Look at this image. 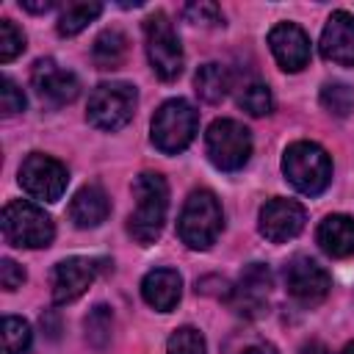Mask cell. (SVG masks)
<instances>
[{
  "instance_id": "obj_1",
  "label": "cell",
  "mask_w": 354,
  "mask_h": 354,
  "mask_svg": "<svg viewBox=\"0 0 354 354\" xmlns=\"http://www.w3.org/2000/svg\"><path fill=\"white\" fill-rule=\"evenodd\" d=\"M133 196L136 210L127 218V230L136 238V243L149 246L160 238L169 210V185L166 177L158 171H141L133 180Z\"/></svg>"
},
{
  "instance_id": "obj_2",
  "label": "cell",
  "mask_w": 354,
  "mask_h": 354,
  "mask_svg": "<svg viewBox=\"0 0 354 354\" xmlns=\"http://www.w3.org/2000/svg\"><path fill=\"white\" fill-rule=\"evenodd\" d=\"M224 227V213L213 191L196 188L188 194L180 218H177V235L188 249H210L216 238L221 235Z\"/></svg>"
},
{
  "instance_id": "obj_3",
  "label": "cell",
  "mask_w": 354,
  "mask_h": 354,
  "mask_svg": "<svg viewBox=\"0 0 354 354\" xmlns=\"http://www.w3.org/2000/svg\"><path fill=\"white\" fill-rule=\"evenodd\" d=\"M285 180L307 196H318L332 183V160L315 141H293L282 155Z\"/></svg>"
},
{
  "instance_id": "obj_4",
  "label": "cell",
  "mask_w": 354,
  "mask_h": 354,
  "mask_svg": "<svg viewBox=\"0 0 354 354\" xmlns=\"http://www.w3.org/2000/svg\"><path fill=\"white\" fill-rule=\"evenodd\" d=\"M196 130H199L196 108L188 100L174 97L155 111L149 124V138L163 155H177L196 138Z\"/></svg>"
},
{
  "instance_id": "obj_5",
  "label": "cell",
  "mask_w": 354,
  "mask_h": 354,
  "mask_svg": "<svg viewBox=\"0 0 354 354\" xmlns=\"http://www.w3.org/2000/svg\"><path fill=\"white\" fill-rule=\"evenodd\" d=\"M144 47H147L149 66L160 80L171 83L180 77L185 55H183L180 36L174 33V25L166 11H152L144 19Z\"/></svg>"
},
{
  "instance_id": "obj_6",
  "label": "cell",
  "mask_w": 354,
  "mask_h": 354,
  "mask_svg": "<svg viewBox=\"0 0 354 354\" xmlns=\"http://www.w3.org/2000/svg\"><path fill=\"white\" fill-rule=\"evenodd\" d=\"M138 105V91L136 86L124 83V80H111V83H100L91 94H88V105H86V119L88 124H94L97 130H122Z\"/></svg>"
},
{
  "instance_id": "obj_7",
  "label": "cell",
  "mask_w": 354,
  "mask_h": 354,
  "mask_svg": "<svg viewBox=\"0 0 354 354\" xmlns=\"http://www.w3.org/2000/svg\"><path fill=\"white\" fill-rule=\"evenodd\" d=\"M0 227H3L6 241L11 246H19V249H41V246H50V241L55 235L53 218L39 205L25 202V199L8 202L3 207Z\"/></svg>"
},
{
  "instance_id": "obj_8",
  "label": "cell",
  "mask_w": 354,
  "mask_h": 354,
  "mask_svg": "<svg viewBox=\"0 0 354 354\" xmlns=\"http://www.w3.org/2000/svg\"><path fill=\"white\" fill-rule=\"evenodd\" d=\"M205 149L216 169L238 171L252 155V133L235 119H216L205 133Z\"/></svg>"
},
{
  "instance_id": "obj_9",
  "label": "cell",
  "mask_w": 354,
  "mask_h": 354,
  "mask_svg": "<svg viewBox=\"0 0 354 354\" xmlns=\"http://www.w3.org/2000/svg\"><path fill=\"white\" fill-rule=\"evenodd\" d=\"M66 183H69L66 166L44 152H30L19 166V185L33 199L58 202L66 191Z\"/></svg>"
},
{
  "instance_id": "obj_10",
  "label": "cell",
  "mask_w": 354,
  "mask_h": 354,
  "mask_svg": "<svg viewBox=\"0 0 354 354\" xmlns=\"http://www.w3.org/2000/svg\"><path fill=\"white\" fill-rule=\"evenodd\" d=\"M285 288L288 293L304 304V307H315L321 304L326 296H329V288H332V277L329 271L313 260L310 254H296L288 260L285 266Z\"/></svg>"
},
{
  "instance_id": "obj_11",
  "label": "cell",
  "mask_w": 354,
  "mask_h": 354,
  "mask_svg": "<svg viewBox=\"0 0 354 354\" xmlns=\"http://www.w3.org/2000/svg\"><path fill=\"white\" fill-rule=\"evenodd\" d=\"M100 263L97 257H66V260H58L53 274H50V293H53V301L55 304H69L75 299H80L88 285L97 279L100 274Z\"/></svg>"
},
{
  "instance_id": "obj_12",
  "label": "cell",
  "mask_w": 354,
  "mask_h": 354,
  "mask_svg": "<svg viewBox=\"0 0 354 354\" xmlns=\"http://www.w3.org/2000/svg\"><path fill=\"white\" fill-rule=\"evenodd\" d=\"M304 221H307L304 205H299L296 199L274 196V199H268L260 207L257 227H260V235L266 241H271V243H288L290 238H296L304 230Z\"/></svg>"
},
{
  "instance_id": "obj_13",
  "label": "cell",
  "mask_w": 354,
  "mask_h": 354,
  "mask_svg": "<svg viewBox=\"0 0 354 354\" xmlns=\"http://www.w3.org/2000/svg\"><path fill=\"white\" fill-rule=\"evenodd\" d=\"M271 285H274V279H271L268 266H266V263H249V266L241 271V277H238V282H235V288H232V293H230L235 313L243 315V318H257V315H263L266 307H268Z\"/></svg>"
},
{
  "instance_id": "obj_14",
  "label": "cell",
  "mask_w": 354,
  "mask_h": 354,
  "mask_svg": "<svg viewBox=\"0 0 354 354\" xmlns=\"http://www.w3.org/2000/svg\"><path fill=\"white\" fill-rule=\"evenodd\" d=\"M30 83L39 94L41 102L58 108V105H66L72 102L77 94H80V80L75 72L58 66L53 58H39L30 69Z\"/></svg>"
},
{
  "instance_id": "obj_15",
  "label": "cell",
  "mask_w": 354,
  "mask_h": 354,
  "mask_svg": "<svg viewBox=\"0 0 354 354\" xmlns=\"http://www.w3.org/2000/svg\"><path fill=\"white\" fill-rule=\"evenodd\" d=\"M268 47L285 72H301L310 64V36L296 22H279L268 30Z\"/></svg>"
},
{
  "instance_id": "obj_16",
  "label": "cell",
  "mask_w": 354,
  "mask_h": 354,
  "mask_svg": "<svg viewBox=\"0 0 354 354\" xmlns=\"http://www.w3.org/2000/svg\"><path fill=\"white\" fill-rule=\"evenodd\" d=\"M321 55L340 66H354V17L332 11L321 30Z\"/></svg>"
},
{
  "instance_id": "obj_17",
  "label": "cell",
  "mask_w": 354,
  "mask_h": 354,
  "mask_svg": "<svg viewBox=\"0 0 354 354\" xmlns=\"http://www.w3.org/2000/svg\"><path fill=\"white\" fill-rule=\"evenodd\" d=\"M111 213V199L105 194V188L100 183H88L83 185L72 202H69V218L77 230H94L100 227Z\"/></svg>"
},
{
  "instance_id": "obj_18",
  "label": "cell",
  "mask_w": 354,
  "mask_h": 354,
  "mask_svg": "<svg viewBox=\"0 0 354 354\" xmlns=\"http://www.w3.org/2000/svg\"><path fill=\"white\" fill-rule=\"evenodd\" d=\"M141 296L152 310L169 313L183 296V277L174 268H152L141 279Z\"/></svg>"
},
{
  "instance_id": "obj_19",
  "label": "cell",
  "mask_w": 354,
  "mask_h": 354,
  "mask_svg": "<svg viewBox=\"0 0 354 354\" xmlns=\"http://www.w3.org/2000/svg\"><path fill=\"white\" fill-rule=\"evenodd\" d=\"M318 246L332 257V260H346L354 257V218L346 213H332L318 224L315 232Z\"/></svg>"
},
{
  "instance_id": "obj_20",
  "label": "cell",
  "mask_w": 354,
  "mask_h": 354,
  "mask_svg": "<svg viewBox=\"0 0 354 354\" xmlns=\"http://www.w3.org/2000/svg\"><path fill=\"white\" fill-rule=\"evenodd\" d=\"M230 86H232V77H230L227 66H221V64H216V61L202 64V66L196 69V75H194V91L199 94V100H205V102H210V105L221 102V100L227 97Z\"/></svg>"
},
{
  "instance_id": "obj_21",
  "label": "cell",
  "mask_w": 354,
  "mask_h": 354,
  "mask_svg": "<svg viewBox=\"0 0 354 354\" xmlns=\"http://www.w3.org/2000/svg\"><path fill=\"white\" fill-rule=\"evenodd\" d=\"M127 36L119 28H105L91 47V58L97 64V69H119L127 58Z\"/></svg>"
},
{
  "instance_id": "obj_22",
  "label": "cell",
  "mask_w": 354,
  "mask_h": 354,
  "mask_svg": "<svg viewBox=\"0 0 354 354\" xmlns=\"http://www.w3.org/2000/svg\"><path fill=\"white\" fill-rule=\"evenodd\" d=\"M102 14L100 3H69L58 17V33L61 36H77L88 22H94Z\"/></svg>"
},
{
  "instance_id": "obj_23",
  "label": "cell",
  "mask_w": 354,
  "mask_h": 354,
  "mask_svg": "<svg viewBox=\"0 0 354 354\" xmlns=\"http://www.w3.org/2000/svg\"><path fill=\"white\" fill-rule=\"evenodd\" d=\"M238 108H243L246 113L252 116H266L274 111V97H271V88L263 83V80H249L241 86L238 91Z\"/></svg>"
},
{
  "instance_id": "obj_24",
  "label": "cell",
  "mask_w": 354,
  "mask_h": 354,
  "mask_svg": "<svg viewBox=\"0 0 354 354\" xmlns=\"http://www.w3.org/2000/svg\"><path fill=\"white\" fill-rule=\"evenodd\" d=\"M30 324L25 318L17 315H6L3 318V351L6 354H25L30 346Z\"/></svg>"
},
{
  "instance_id": "obj_25",
  "label": "cell",
  "mask_w": 354,
  "mask_h": 354,
  "mask_svg": "<svg viewBox=\"0 0 354 354\" xmlns=\"http://www.w3.org/2000/svg\"><path fill=\"white\" fill-rule=\"evenodd\" d=\"M321 105L332 116H348L354 108V88L346 83H324L321 88Z\"/></svg>"
},
{
  "instance_id": "obj_26",
  "label": "cell",
  "mask_w": 354,
  "mask_h": 354,
  "mask_svg": "<svg viewBox=\"0 0 354 354\" xmlns=\"http://www.w3.org/2000/svg\"><path fill=\"white\" fill-rule=\"evenodd\" d=\"M166 354H207V346H205V337H202L199 329L180 326V329H174L169 335Z\"/></svg>"
},
{
  "instance_id": "obj_27",
  "label": "cell",
  "mask_w": 354,
  "mask_h": 354,
  "mask_svg": "<svg viewBox=\"0 0 354 354\" xmlns=\"http://www.w3.org/2000/svg\"><path fill=\"white\" fill-rule=\"evenodd\" d=\"M183 19L191 22V25H205V28H216V25H224V14L216 3L210 0H199V3H185L180 8Z\"/></svg>"
},
{
  "instance_id": "obj_28",
  "label": "cell",
  "mask_w": 354,
  "mask_h": 354,
  "mask_svg": "<svg viewBox=\"0 0 354 354\" xmlns=\"http://www.w3.org/2000/svg\"><path fill=\"white\" fill-rule=\"evenodd\" d=\"M111 326H113L111 310L102 307V304H97V307L88 313V318H86V337H88L97 348H102V346L108 343V337H111Z\"/></svg>"
},
{
  "instance_id": "obj_29",
  "label": "cell",
  "mask_w": 354,
  "mask_h": 354,
  "mask_svg": "<svg viewBox=\"0 0 354 354\" xmlns=\"http://www.w3.org/2000/svg\"><path fill=\"white\" fill-rule=\"evenodd\" d=\"M22 50H25V33L11 19H0V61L8 64Z\"/></svg>"
},
{
  "instance_id": "obj_30",
  "label": "cell",
  "mask_w": 354,
  "mask_h": 354,
  "mask_svg": "<svg viewBox=\"0 0 354 354\" xmlns=\"http://www.w3.org/2000/svg\"><path fill=\"white\" fill-rule=\"evenodd\" d=\"M25 108V94H22V88L11 80V77H3L0 80V111H3V116H14V113H19Z\"/></svg>"
},
{
  "instance_id": "obj_31",
  "label": "cell",
  "mask_w": 354,
  "mask_h": 354,
  "mask_svg": "<svg viewBox=\"0 0 354 354\" xmlns=\"http://www.w3.org/2000/svg\"><path fill=\"white\" fill-rule=\"evenodd\" d=\"M22 282H25L22 266H17L11 257H3L0 260V285L6 290H17V288H22Z\"/></svg>"
},
{
  "instance_id": "obj_32",
  "label": "cell",
  "mask_w": 354,
  "mask_h": 354,
  "mask_svg": "<svg viewBox=\"0 0 354 354\" xmlns=\"http://www.w3.org/2000/svg\"><path fill=\"white\" fill-rule=\"evenodd\" d=\"M241 354H277V348L268 340H252Z\"/></svg>"
},
{
  "instance_id": "obj_33",
  "label": "cell",
  "mask_w": 354,
  "mask_h": 354,
  "mask_svg": "<svg viewBox=\"0 0 354 354\" xmlns=\"http://www.w3.org/2000/svg\"><path fill=\"white\" fill-rule=\"evenodd\" d=\"M19 8H25V11H30V14H44V11H50V8H55V3H53V0H41V3H30V0H19Z\"/></svg>"
},
{
  "instance_id": "obj_34",
  "label": "cell",
  "mask_w": 354,
  "mask_h": 354,
  "mask_svg": "<svg viewBox=\"0 0 354 354\" xmlns=\"http://www.w3.org/2000/svg\"><path fill=\"white\" fill-rule=\"evenodd\" d=\"M299 354H329V351H326V346L321 340H310V343H304L299 348Z\"/></svg>"
},
{
  "instance_id": "obj_35",
  "label": "cell",
  "mask_w": 354,
  "mask_h": 354,
  "mask_svg": "<svg viewBox=\"0 0 354 354\" xmlns=\"http://www.w3.org/2000/svg\"><path fill=\"white\" fill-rule=\"evenodd\" d=\"M343 354H354V340H351V343H346V348H343Z\"/></svg>"
}]
</instances>
